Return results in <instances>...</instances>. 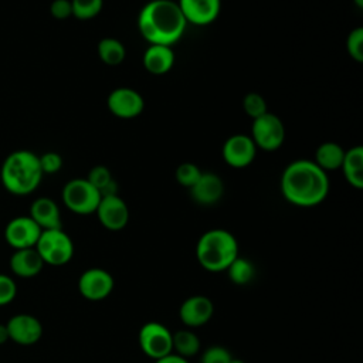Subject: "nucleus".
<instances>
[{"label":"nucleus","mask_w":363,"mask_h":363,"mask_svg":"<svg viewBox=\"0 0 363 363\" xmlns=\"http://www.w3.org/2000/svg\"><path fill=\"white\" fill-rule=\"evenodd\" d=\"M142 352L157 360L173 352V333L160 322H146L138 333Z\"/></svg>","instance_id":"8"},{"label":"nucleus","mask_w":363,"mask_h":363,"mask_svg":"<svg viewBox=\"0 0 363 363\" xmlns=\"http://www.w3.org/2000/svg\"><path fill=\"white\" fill-rule=\"evenodd\" d=\"M17 295V285L9 275L0 274V306L10 303Z\"/></svg>","instance_id":"33"},{"label":"nucleus","mask_w":363,"mask_h":363,"mask_svg":"<svg viewBox=\"0 0 363 363\" xmlns=\"http://www.w3.org/2000/svg\"><path fill=\"white\" fill-rule=\"evenodd\" d=\"M41 228L30 216H18L11 218L4 228V238L14 250L35 247Z\"/></svg>","instance_id":"11"},{"label":"nucleus","mask_w":363,"mask_h":363,"mask_svg":"<svg viewBox=\"0 0 363 363\" xmlns=\"http://www.w3.org/2000/svg\"><path fill=\"white\" fill-rule=\"evenodd\" d=\"M230 363H245V362L241 360V359H234V357H233V359L230 360Z\"/></svg>","instance_id":"38"},{"label":"nucleus","mask_w":363,"mask_h":363,"mask_svg":"<svg viewBox=\"0 0 363 363\" xmlns=\"http://www.w3.org/2000/svg\"><path fill=\"white\" fill-rule=\"evenodd\" d=\"M38 156L26 149H18L6 156L0 167L3 187L14 196L31 194L43 180Z\"/></svg>","instance_id":"3"},{"label":"nucleus","mask_w":363,"mask_h":363,"mask_svg":"<svg viewBox=\"0 0 363 363\" xmlns=\"http://www.w3.org/2000/svg\"><path fill=\"white\" fill-rule=\"evenodd\" d=\"M187 24L207 26L213 23L221 10V0H177Z\"/></svg>","instance_id":"16"},{"label":"nucleus","mask_w":363,"mask_h":363,"mask_svg":"<svg viewBox=\"0 0 363 363\" xmlns=\"http://www.w3.org/2000/svg\"><path fill=\"white\" fill-rule=\"evenodd\" d=\"M38 160L43 174L57 173L62 167V157L57 152H45L41 156H38Z\"/></svg>","instance_id":"31"},{"label":"nucleus","mask_w":363,"mask_h":363,"mask_svg":"<svg viewBox=\"0 0 363 363\" xmlns=\"http://www.w3.org/2000/svg\"><path fill=\"white\" fill-rule=\"evenodd\" d=\"M224 193V183L218 174L211 172H204L199 180L190 187V194L193 200L203 206H211L217 203Z\"/></svg>","instance_id":"17"},{"label":"nucleus","mask_w":363,"mask_h":363,"mask_svg":"<svg viewBox=\"0 0 363 363\" xmlns=\"http://www.w3.org/2000/svg\"><path fill=\"white\" fill-rule=\"evenodd\" d=\"M113 277L104 268L85 269L78 279V291L88 301H102L113 291Z\"/></svg>","instance_id":"12"},{"label":"nucleus","mask_w":363,"mask_h":363,"mask_svg":"<svg viewBox=\"0 0 363 363\" xmlns=\"http://www.w3.org/2000/svg\"><path fill=\"white\" fill-rule=\"evenodd\" d=\"M329 177L313 160L291 162L281 176L284 199L298 207H315L329 194Z\"/></svg>","instance_id":"1"},{"label":"nucleus","mask_w":363,"mask_h":363,"mask_svg":"<svg viewBox=\"0 0 363 363\" xmlns=\"http://www.w3.org/2000/svg\"><path fill=\"white\" fill-rule=\"evenodd\" d=\"M233 356L223 346H210L204 350L200 363H230Z\"/></svg>","instance_id":"32"},{"label":"nucleus","mask_w":363,"mask_h":363,"mask_svg":"<svg viewBox=\"0 0 363 363\" xmlns=\"http://www.w3.org/2000/svg\"><path fill=\"white\" fill-rule=\"evenodd\" d=\"M30 217L41 230L62 228L58 204L50 197H38L31 203Z\"/></svg>","instance_id":"18"},{"label":"nucleus","mask_w":363,"mask_h":363,"mask_svg":"<svg viewBox=\"0 0 363 363\" xmlns=\"http://www.w3.org/2000/svg\"><path fill=\"white\" fill-rule=\"evenodd\" d=\"M43 267L44 261L34 247L16 250L10 258V269L20 278H33L41 272Z\"/></svg>","instance_id":"20"},{"label":"nucleus","mask_w":363,"mask_h":363,"mask_svg":"<svg viewBox=\"0 0 363 363\" xmlns=\"http://www.w3.org/2000/svg\"><path fill=\"white\" fill-rule=\"evenodd\" d=\"M214 313V305L210 298L204 295H191L183 301L179 308L180 320L189 328H199L206 325Z\"/></svg>","instance_id":"15"},{"label":"nucleus","mask_w":363,"mask_h":363,"mask_svg":"<svg viewBox=\"0 0 363 363\" xmlns=\"http://www.w3.org/2000/svg\"><path fill=\"white\" fill-rule=\"evenodd\" d=\"M7 340H10L7 326L6 323H0V345H4Z\"/></svg>","instance_id":"36"},{"label":"nucleus","mask_w":363,"mask_h":363,"mask_svg":"<svg viewBox=\"0 0 363 363\" xmlns=\"http://www.w3.org/2000/svg\"><path fill=\"white\" fill-rule=\"evenodd\" d=\"M238 257L237 238L224 228H213L203 233L196 245L199 264L210 272H221Z\"/></svg>","instance_id":"4"},{"label":"nucleus","mask_w":363,"mask_h":363,"mask_svg":"<svg viewBox=\"0 0 363 363\" xmlns=\"http://www.w3.org/2000/svg\"><path fill=\"white\" fill-rule=\"evenodd\" d=\"M345 156V149L336 142H323L318 146L315 152V163L323 172L337 170L342 166Z\"/></svg>","instance_id":"22"},{"label":"nucleus","mask_w":363,"mask_h":363,"mask_svg":"<svg viewBox=\"0 0 363 363\" xmlns=\"http://www.w3.org/2000/svg\"><path fill=\"white\" fill-rule=\"evenodd\" d=\"M340 169L352 187L357 190L363 189V147L353 146L349 150H345Z\"/></svg>","instance_id":"21"},{"label":"nucleus","mask_w":363,"mask_h":363,"mask_svg":"<svg viewBox=\"0 0 363 363\" xmlns=\"http://www.w3.org/2000/svg\"><path fill=\"white\" fill-rule=\"evenodd\" d=\"M9 339L14 343L30 346L37 343L43 336L41 322L30 313H17L6 323Z\"/></svg>","instance_id":"14"},{"label":"nucleus","mask_w":363,"mask_h":363,"mask_svg":"<svg viewBox=\"0 0 363 363\" xmlns=\"http://www.w3.org/2000/svg\"><path fill=\"white\" fill-rule=\"evenodd\" d=\"M228 274V278L235 285H247L252 281L255 275L254 264L244 257H237L225 269Z\"/></svg>","instance_id":"25"},{"label":"nucleus","mask_w":363,"mask_h":363,"mask_svg":"<svg viewBox=\"0 0 363 363\" xmlns=\"http://www.w3.org/2000/svg\"><path fill=\"white\" fill-rule=\"evenodd\" d=\"M250 136L257 149L272 152L279 149L285 142V125L275 113L265 112L252 119Z\"/></svg>","instance_id":"7"},{"label":"nucleus","mask_w":363,"mask_h":363,"mask_svg":"<svg viewBox=\"0 0 363 363\" xmlns=\"http://www.w3.org/2000/svg\"><path fill=\"white\" fill-rule=\"evenodd\" d=\"M106 106L111 113L121 119H132L142 113L145 108L143 96L133 88H115L106 99Z\"/></svg>","instance_id":"9"},{"label":"nucleus","mask_w":363,"mask_h":363,"mask_svg":"<svg viewBox=\"0 0 363 363\" xmlns=\"http://www.w3.org/2000/svg\"><path fill=\"white\" fill-rule=\"evenodd\" d=\"M50 13L55 20H67L72 16L71 0H52L50 4Z\"/></svg>","instance_id":"34"},{"label":"nucleus","mask_w":363,"mask_h":363,"mask_svg":"<svg viewBox=\"0 0 363 363\" xmlns=\"http://www.w3.org/2000/svg\"><path fill=\"white\" fill-rule=\"evenodd\" d=\"M201 173L203 172L199 169L197 164H194L191 162H184V163H180L177 166L174 177H176V180L180 186H184V187L190 189L199 180Z\"/></svg>","instance_id":"27"},{"label":"nucleus","mask_w":363,"mask_h":363,"mask_svg":"<svg viewBox=\"0 0 363 363\" xmlns=\"http://www.w3.org/2000/svg\"><path fill=\"white\" fill-rule=\"evenodd\" d=\"M155 363H189V362H187L186 357H182V356L172 352V353L155 360Z\"/></svg>","instance_id":"35"},{"label":"nucleus","mask_w":363,"mask_h":363,"mask_svg":"<svg viewBox=\"0 0 363 363\" xmlns=\"http://www.w3.org/2000/svg\"><path fill=\"white\" fill-rule=\"evenodd\" d=\"M257 155V146L250 135L237 133L230 136L221 149L224 162L234 169H244L250 166Z\"/></svg>","instance_id":"10"},{"label":"nucleus","mask_w":363,"mask_h":363,"mask_svg":"<svg viewBox=\"0 0 363 363\" xmlns=\"http://www.w3.org/2000/svg\"><path fill=\"white\" fill-rule=\"evenodd\" d=\"M96 51H98L101 61L111 67L122 64V61L126 57L125 45L122 44V41H119L118 38H113V37H105V38L99 40Z\"/></svg>","instance_id":"23"},{"label":"nucleus","mask_w":363,"mask_h":363,"mask_svg":"<svg viewBox=\"0 0 363 363\" xmlns=\"http://www.w3.org/2000/svg\"><path fill=\"white\" fill-rule=\"evenodd\" d=\"M242 108H244V112L251 119H255V118L264 115L265 112H268L267 102H265L264 96L258 92H248L242 99Z\"/></svg>","instance_id":"28"},{"label":"nucleus","mask_w":363,"mask_h":363,"mask_svg":"<svg viewBox=\"0 0 363 363\" xmlns=\"http://www.w3.org/2000/svg\"><path fill=\"white\" fill-rule=\"evenodd\" d=\"M34 248L44 264L52 267L68 264L74 255V242L62 228L43 230Z\"/></svg>","instance_id":"5"},{"label":"nucleus","mask_w":363,"mask_h":363,"mask_svg":"<svg viewBox=\"0 0 363 363\" xmlns=\"http://www.w3.org/2000/svg\"><path fill=\"white\" fill-rule=\"evenodd\" d=\"M200 350L199 336L189 329H182L173 333V353L182 357H190L197 354Z\"/></svg>","instance_id":"24"},{"label":"nucleus","mask_w":363,"mask_h":363,"mask_svg":"<svg viewBox=\"0 0 363 363\" xmlns=\"http://www.w3.org/2000/svg\"><path fill=\"white\" fill-rule=\"evenodd\" d=\"M145 69L153 75L169 72L174 64V52L172 47L162 44H149L142 57Z\"/></svg>","instance_id":"19"},{"label":"nucleus","mask_w":363,"mask_h":363,"mask_svg":"<svg viewBox=\"0 0 363 363\" xmlns=\"http://www.w3.org/2000/svg\"><path fill=\"white\" fill-rule=\"evenodd\" d=\"M353 3L356 4L357 9H363V0H353Z\"/></svg>","instance_id":"37"},{"label":"nucleus","mask_w":363,"mask_h":363,"mask_svg":"<svg viewBox=\"0 0 363 363\" xmlns=\"http://www.w3.org/2000/svg\"><path fill=\"white\" fill-rule=\"evenodd\" d=\"M347 54L356 61L363 62V28L356 27L352 30L346 38Z\"/></svg>","instance_id":"29"},{"label":"nucleus","mask_w":363,"mask_h":363,"mask_svg":"<svg viewBox=\"0 0 363 363\" xmlns=\"http://www.w3.org/2000/svg\"><path fill=\"white\" fill-rule=\"evenodd\" d=\"M71 7L75 18L91 20L101 13L104 0H71Z\"/></svg>","instance_id":"26"},{"label":"nucleus","mask_w":363,"mask_h":363,"mask_svg":"<svg viewBox=\"0 0 363 363\" xmlns=\"http://www.w3.org/2000/svg\"><path fill=\"white\" fill-rule=\"evenodd\" d=\"M138 30L149 44L172 47L184 34L187 21L174 0H150L138 14Z\"/></svg>","instance_id":"2"},{"label":"nucleus","mask_w":363,"mask_h":363,"mask_svg":"<svg viewBox=\"0 0 363 363\" xmlns=\"http://www.w3.org/2000/svg\"><path fill=\"white\" fill-rule=\"evenodd\" d=\"M99 223L109 231H119L129 221V208L123 199L118 194L102 196L95 210Z\"/></svg>","instance_id":"13"},{"label":"nucleus","mask_w":363,"mask_h":363,"mask_svg":"<svg viewBox=\"0 0 363 363\" xmlns=\"http://www.w3.org/2000/svg\"><path fill=\"white\" fill-rule=\"evenodd\" d=\"M86 180L94 186V187H96L98 190H99V193L113 180V177H112V173H111V170L106 167V166H104V164H96V166H94L91 170H89V173H88V176H86Z\"/></svg>","instance_id":"30"},{"label":"nucleus","mask_w":363,"mask_h":363,"mask_svg":"<svg viewBox=\"0 0 363 363\" xmlns=\"http://www.w3.org/2000/svg\"><path fill=\"white\" fill-rule=\"evenodd\" d=\"M61 197L69 211L79 216H88L95 213L102 196L85 177L67 182L62 187Z\"/></svg>","instance_id":"6"}]
</instances>
